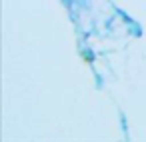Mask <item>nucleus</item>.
Returning a JSON list of instances; mask_svg holds the SVG:
<instances>
[]
</instances>
